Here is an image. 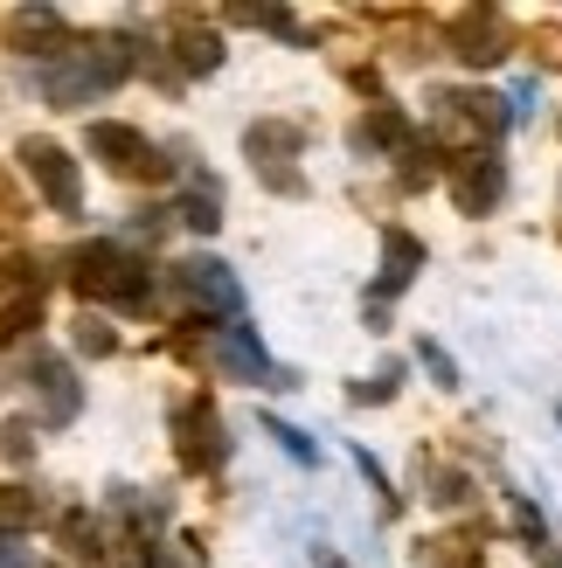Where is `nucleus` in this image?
I'll return each instance as SVG.
<instances>
[{"mask_svg": "<svg viewBox=\"0 0 562 568\" xmlns=\"http://www.w3.org/2000/svg\"><path fill=\"white\" fill-rule=\"evenodd\" d=\"M70 284H77V298H98V305H147V292H153L147 264L119 243H83L70 257Z\"/></svg>", "mask_w": 562, "mask_h": 568, "instance_id": "f257e3e1", "label": "nucleus"}, {"mask_svg": "<svg viewBox=\"0 0 562 568\" xmlns=\"http://www.w3.org/2000/svg\"><path fill=\"white\" fill-rule=\"evenodd\" d=\"M91 153H98L119 181H167V174H174L153 139L132 132V125H119V119H98V125H91Z\"/></svg>", "mask_w": 562, "mask_h": 568, "instance_id": "f03ea898", "label": "nucleus"}, {"mask_svg": "<svg viewBox=\"0 0 562 568\" xmlns=\"http://www.w3.org/2000/svg\"><path fill=\"white\" fill-rule=\"evenodd\" d=\"M21 166H28V181L42 187V202L56 215H77L83 209V181H77V160L56 146V139H21Z\"/></svg>", "mask_w": 562, "mask_h": 568, "instance_id": "7ed1b4c3", "label": "nucleus"}, {"mask_svg": "<svg viewBox=\"0 0 562 568\" xmlns=\"http://www.w3.org/2000/svg\"><path fill=\"white\" fill-rule=\"evenodd\" d=\"M174 450L188 471H215L222 458H230V437H222V416L209 403H181L174 409Z\"/></svg>", "mask_w": 562, "mask_h": 568, "instance_id": "20e7f679", "label": "nucleus"}, {"mask_svg": "<svg viewBox=\"0 0 562 568\" xmlns=\"http://www.w3.org/2000/svg\"><path fill=\"white\" fill-rule=\"evenodd\" d=\"M438 119H444V132H452V139H472V153H480V146H493V139H500L508 111H500V98H486V91H444L438 98Z\"/></svg>", "mask_w": 562, "mask_h": 568, "instance_id": "39448f33", "label": "nucleus"}, {"mask_svg": "<svg viewBox=\"0 0 562 568\" xmlns=\"http://www.w3.org/2000/svg\"><path fill=\"white\" fill-rule=\"evenodd\" d=\"M452 55L472 70H493L500 55H508V21H500V8H459L452 14Z\"/></svg>", "mask_w": 562, "mask_h": 568, "instance_id": "423d86ee", "label": "nucleus"}, {"mask_svg": "<svg viewBox=\"0 0 562 568\" xmlns=\"http://www.w3.org/2000/svg\"><path fill=\"white\" fill-rule=\"evenodd\" d=\"M174 292H181L188 305H202V312H222V320H237V305H243L230 264H215V257H188V264H174Z\"/></svg>", "mask_w": 562, "mask_h": 568, "instance_id": "0eeeda50", "label": "nucleus"}, {"mask_svg": "<svg viewBox=\"0 0 562 568\" xmlns=\"http://www.w3.org/2000/svg\"><path fill=\"white\" fill-rule=\"evenodd\" d=\"M299 125H285V119H258L250 125V160L264 166V181L278 187V194H299V174H292V153H299Z\"/></svg>", "mask_w": 562, "mask_h": 568, "instance_id": "6e6552de", "label": "nucleus"}, {"mask_svg": "<svg viewBox=\"0 0 562 568\" xmlns=\"http://www.w3.org/2000/svg\"><path fill=\"white\" fill-rule=\"evenodd\" d=\"M28 395L42 403V423H70L83 409V388L70 375V361H56V354H36L28 361Z\"/></svg>", "mask_w": 562, "mask_h": 568, "instance_id": "1a4fd4ad", "label": "nucleus"}, {"mask_svg": "<svg viewBox=\"0 0 562 568\" xmlns=\"http://www.w3.org/2000/svg\"><path fill=\"white\" fill-rule=\"evenodd\" d=\"M500 194H508V174H500L493 153H459V160H452V202H459L465 215L500 209Z\"/></svg>", "mask_w": 562, "mask_h": 568, "instance_id": "9d476101", "label": "nucleus"}, {"mask_svg": "<svg viewBox=\"0 0 562 568\" xmlns=\"http://www.w3.org/2000/svg\"><path fill=\"white\" fill-rule=\"evenodd\" d=\"M167 28H174V55H181V70H194V77L222 70V42H215V28H202V14H194V8H181Z\"/></svg>", "mask_w": 562, "mask_h": 568, "instance_id": "9b49d317", "label": "nucleus"}, {"mask_svg": "<svg viewBox=\"0 0 562 568\" xmlns=\"http://www.w3.org/2000/svg\"><path fill=\"white\" fill-rule=\"evenodd\" d=\"M354 146H361V153H397V146L410 153V146H417V125L403 119V111H397V104H375V111H369V119H361V125H354Z\"/></svg>", "mask_w": 562, "mask_h": 568, "instance_id": "f8f14e48", "label": "nucleus"}, {"mask_svg": "<svg viewBox=\"0 0 562 568\" xmlns=\"http://www.w3.org/2000/svg\"><path fill=\"white\" fill-rule=\"evenodd\" d=\"M215 361L230 367L237 382H271V361H264V347H258V333H250V326H222L215 333Z\"/></svg>", "mask_w": 562, "mask_h": 568, "instance_id": "ddd939ff", "label": "nucleus"}, {"mask_svg": "<svg viewBox=\"0 0 562 568\" xmlns=\"http://www.w3.org/2000/svg\"><path fill=\"white\" fill-rule=\"evenodd\" d=\"M14 42H21V55H42V63H56V55L70 49L56 8H21V14H14Z\"/></svg>", "mask_w": 562, "mask_h": 568, "instance_id": "4468645a", "label": "nucleus"}, {"mask_svg": "<svg viewBox=\"0 0 562 568\" xmlns=\"http://www.w3.org/2000/svg\"><path fill=\"white\" fill-rule=\"evenodd\" d=\"M417 271H424V243L410 230H382V292H403Z\"/></svg>", "mask_w": 562, "mask_h": 568, "instance_id": "2eb2a0df", "label": "nucleus"}, {"mask_svg": "<svg viewBox=\"0 0 562 568\" xmlns=\"http://www.w3.org/2000/svg\"><path fill=\"white\" fill-rule=\"evenodd\" d=\"M0 298H42V264L36 257H8V264H0Z\"/></svg>", "mask_w": 562, "mask_h": 568, "instance_id": "dca6fc26", "label": "nucleus"}, {"mask_svg": "<svg viewBox=\"0 0 562 568\" xmlns=\"http://www.w3.org/2000/svg\"><path fill=\"white\" fill-rule=\"evenodd\" d=\"M36 514H42V499L28 493V486H0V527H8V534H21Z\"/></svg>", "mask_w": 562, "mask_h": 568, "instance_id": "f3484780", "label": "nucleus"}, {"mask_svg": "<svg viewBox=\"0 0 562 568\" xmlns=\"http://www.w3.org/2000/svg\"><path fill=\"white\" fill-rule=\"evenodd\" d=\"M431 561L438 568H480V534H444V541H431Z\"/></svg>", "mask_w": 562, "mask_h": 568, "instance_id": "a211bd4d", "label": "nucleus"}, {"mask_svg": "<svg viewBox=\"0 0 562 568\" xmlns=\"http://www.w3.org/2000/svg\"><path fill=\"white\" fill-rule=\"evenodd\" d=\"M36 326H42V298H14L8 312H0V339H8V347L21 333H36Z\"/></svg>", "mask_w": 562, "mask_h": 568, "instance_id": "6ab92c4d", "label": "nucleus"}, {"mask_svg": "<svg viewBox=\"0 0 562 568\" xmlns=\"http://www.w3.org/2000/svg\"><path fill=\"white\" fill-rule=\"evenodd\" d=\"M528 49H535V70H555L562 77V21H535Z\"/></svg>", "mask_w": 562, "mask_h": 568, "instance_id": "aec40b11", "label": "nucleus"}, {"mask_svg": "<svg viewBox=\"0 0 562 568\" xmlns=\"http://www.w3.org/2000/svg\"><path fill=\"white\" fill-rule=\"evenodd\" d=\"M0 458H8V465H28V458H36V423H0Z\"/></svg>", "mask_w": 562, "mask_h": 568, "instance_id": "412c9836", "label": "nucleus"}, {"mask_svg": "<svg viewBox=\"0 0 562 568\" xmlns=\"http://www.w3.org/2000/svg\"><path fill=\"white\" fill-rule=\"evenodd\" d=\"M63 548H70L77 561H98V527L83 520V514H70V520H63Z\"/></svg>", "mask_w": 562, "mask_h": 568, "instance_id": "4be33fe9", "label": "nucleus"}, {"mask_svg": "<svg viewBox=\"0 0 562 568\" xmlns=\"http://www.w3.org/2000/svg\"><path fill=\"white\" fill-rule=\"evenodd\" d=\"M181 222H188V230H202V236H209L215 222H222V215H215V187H194V194H188V209H181Z\"/></svg>", "mask_w": 562, "mask_h": 568, "instance_id": "5701e85b", "label": "nucleus"}, {"mask_svg": "<svg viewBox=\"0 0 562 568\" xmlns=\"http://www.w3.org/2000/svg\"><path fill=\"white\" fill-rule=\"evenodd\" d=\"M403 160H410L403 166V187H431L438 181V146H410Z\"/></svg>", "mask_w": 562, "mask_h": 568, "instance_id": "b1692460", "label": "nucleus"}, {"mask_svg": "<svg viewBox=\"0 0 562 568\" xmlns=\"http://www.w3.org/2000/svg\"><path fill=\"white\" fill-rule=\"evenodd\" d=\"M14 222H28V194L14 187L8 166H0V230H14Z\"/></svg>", "mask_w": 562, "mask_h": 568, "instance_id": "393cba45", "label": "nucleus"}, {"mask_svg": "<svg viewBox=\"0 0 562 568\" xmlns=\"http://www.w3.org/2000/svg\"><path fill=\"white\" fill-rule=\"evenodd\" d=\"M77 347L83 354H111V347H119V333H111L104 320H77Z\"/></svg>", "mask_w": 562, "mask_h": 568, "instance_id": "a878e982", "label": "nucleus"}, {"mask_svg": "<svg viewBox=\"0 0 562 568\" xmlns=\"http://www.w3.org/2000/svg\"><path fill=\"white\" fill-rule=\"evenodd\" d=\"M389 395H397V367H389V375H375V382H361L354 403H389Z\"/></svg>", "mask_w": 562, "mask_h": 568, "instance_id": "bb28decb", "label": "nucleus"}, {"mask_svg": "<svg viewBox=\"0 0 562 568\" xmlns=\"http://www.w3.org/2000/svg\"><path fill=\"white\" fill-rule=\"evenodd\" d=\"M0 568H28V548H21V534L0 527Z\"/></svg>", "mask_w": 562, "mask_h": 568, "instance_id": "cd10ccee", "label": "nucleus"}, {"mask_svg": "<svg viewBox=\"0 0 562 568\" xmlns=\"http://www.w3.org/2000/svg\"><path fill=\"white\" fill-rule=\"evenodd\" d=\"M271 437H278V444H285V450H292V458H313V444H305V437L292 430V423H271Z\"/></svg>", "mask_w": 562, "mask_h": 568, "instance_id": "c85d7f7f", "label": "nucleus"}, {"mask_svg": "<svg viewBox=\"0 0 562 568\" xmlns=\"http://www.w3.org/2000/svg\"><path fill=\"white\" fill-rule=\"evenodd\" d=\"M514 527L528 534V541H542V514H528V506H514Z\"/></svg>", "mask_w": 562, "mask_h": 568, "instance_id": "c756f323", "label": "nucleus"}]
</instances>
